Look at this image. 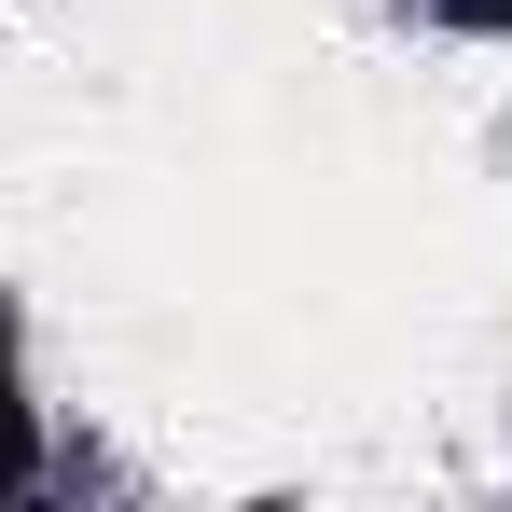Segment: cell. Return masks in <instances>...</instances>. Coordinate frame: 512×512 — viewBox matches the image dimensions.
<instances>
[{
	"label": "cell",
	"instance_id": "cell-1",
	"mask_svg": "<svg viewBox=\"0 0 512 512\" xmlns=\"http://www.w3.org/2000/svg\"><path fill=\"white\" fill-rule=\"evenodd\" d=\"M0 485H28V388H14V333H0Z\"/></svg>",
	"mask_w": 512,
	"mask_h": 512
},
{
	"label": "cell",
	"instance_id": "cell-2",
	"mask_svg": "<svg viewBox=\"0 0 512 512\" xmlns=\"http://www.w3.org/2000/svg\"><path fill=\"white\" fill-rule=\"evenodd\" d=\"M443 14H471V28H512V0H443Z\"/></svg>",
	"mask_w": 512,
	"mask_h": 512
}]
</instances>
